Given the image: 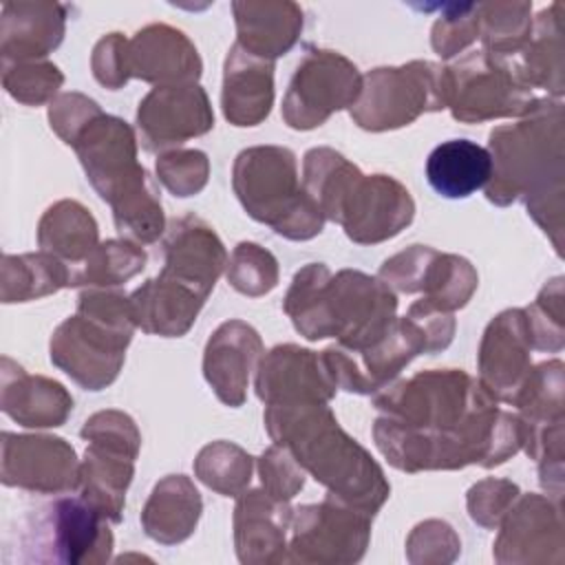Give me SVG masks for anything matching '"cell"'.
<instances>
[{
  "label": "cell",
  "instance_id": "1",
  "mask_svg": "<svg viewBox=\"0 0 565 565\" xmlns=\"http://www.w3.org/2000/svg\"><path fill=\"white\" fill-rule=\"evenodd\" d=\"M380 452L402 472L494 468L521 450L516 415L461 369L419 371L375 395Z\"/></svg>",
  "mask_w": 565,
  "mask_h": 565
},
{
  "label": "cell",
  "instance_id": "2",
  "mask_svg": "<svg viewBox=\"0 0 565 565\" xmlns=\"http://www.w3.org/2000/svg\"><path fill=\"white\" fill-rule=\"evenodd\" d=\"M265 428L285 446L329 497L371 516L391 494V483L371 452L338 424L329 404L298 402L265 408Z\"/></svg>",
  "mask_w": 565,
  "mask_h": 565
},
{
  "label": "cell",
  "instance_id": "3",
  "mask_svg": "<svg viewBox=\"0 0 565 565\" xmlns=\"http://www.w3.org/2000/svg\"><path fill=\"white\" fill-rule=\"evenodd\" d=\"M282 311L307 340L335 338L338 347L360 351L397 318V296L377 276L358 269L331 274L324 263L296 271Z\"/></svg>",
  "mask_w": 565,
  "mask_h": 565
},
{
  "label": "cell",
  "instance_id": "4",
  "mask_svg": "<svg viewBox=\"0 0 565 565\" xmlns=\"http://www.w3.org/2000/svg\"><path fill=\"white\" fill-rule=\"evenodd\" d=\"M302 188L322 216L342 225L358 245L397 236L415 218L411 192L388 174H362L333 148H311L302 161Z\"/></svg>",
  "mask_w": 565,
  "mask_h": 565
},
{
  "label": "cell",
  "instance_id": "5",
  "mask_svg": "<svg viewBox=\"0 0 565 565\" xmlns=\"http://www.w3.org/2000/svg\"><path fill=\"white\" fill-rule=\"evenodd\" d=\"M86 179L110 203L117 232L139 245L154 243L166 232L157 181L137 161L135 130L115 115H97L71 146Z\"/></svg>",
  "mask_w": 565,
  "mask_h": 565
},
{
  "label": "cell",
  "instance_id": "6",
  "mask_svg": "<svg viewBox=\"0 0 565 565\" xmlns=\"http://www.w3.org/2000/svg\"><path fill=\"white\" fill-rule=\"evenodd\" d=\"M563 104L545 97L516 124L490 132L492 177L486 199L499 207L565 188Z\"/></svg>",
  "mask_w": 565,
  "mask_h": 565
},
{
  "label": "cell",
  "instance_id": "7",
  "mask_svg": "<svg viewBox=\"0 0 565 565\" xmlns=\"http://www.w3.org/2000/svg\"><path fill=\"white\" fill-rule=\"evenodd\" d=\"M137 324L130 298L110 289H86L51 335V362L86 391L113 384L124 366Z\"/></svg>",
  "mask_w": 565,
  "mask_h": 565
},
{
  "label": "cell",
  "instance_id": "8",
  "mask_svg": "<svg viewBox=\"0 0 565 565\" xmlns=\"http://www.w3.org/2000/svg\"><path fill=\"white\" fill-rule=\"evenodd\" d=\"M232 188L245 212L289 241H309L324 216L298 179L296 154L285 146H254L236 154Z\"/></svg>",
  "mask_w": 565,
  "mask_h": 565
},
{
  "label": "cell",
  "instance_id": "9",
  "mask_svg": "<svg viewBox=\"0 0 565 565\" xmlns=\"http://www.w3.org/2000/svg\"><path fill=\"white\" fill-rule=\"evenodd\" d=\"M543 99L525 82L516 57L479 49L444 66V102L457 121L481 124L501 117H525Z\"/></svg>",
  "mask_w": 565,
  "mask_h": 565
},
{
  "label": "cell",
  "instance_id": "10",
  "mask_svg": "<svg viewBox=\"0 0 565 565\" xmlns=\"http://www.w3.org/2000/svg\"><path fill=\"white\" fill-rule=\"evenodd\" d=\"M444 66L413 60L402 66H380L362 75L351 119L371 132L395 130L413 124L422 113L444 110Z\"/></svg>",
  "mask_w": 565,
  "mask_h": 565
},
{
  "label": "cell",
  "instance_id": "11",
  "mask_svg": "<svg viewBox=\"0 0 565 565\" xmlns=\"http://www.w3.org/2000/svg\"><path fill=\"white\" fill-rule=\"evenodd\" d=\"M110 521L82 497H60L29 516L22 532L24 561L106 563L113 552Z\"/></svg>",
  "mask_w": 565,
  "mask_h": 565
},
{
  "label": "cell",
  "instance_id": "12",
  "mask_svg": "<svg viewBox=\"0 0 565 565\" xmlns=\"http://www.w3.org/2000/svg\"><path fill=\"white\" fill-rule=\"evenodd\" d=\"M362 90L358 66L338 51L307 49L282 97V119L294 130L322 126L333 113L351 108Z\"/></svg>",
  "mask_w": 565,
  "mask_h": 565
},
{
  "label": "cell",
  "instance_id": "13",
  "mask_svg": "<svg viewBox=\"0 0 565 565\" xmlns=\"http://www.w3.org/2000/svg\"><path fill=\"white\" fill-rule=\"evenodd\" d=\"M371 514L329 494L320 503L300 505L294 510L285 561L318 565L358 563L371 541Z\"/></svg>",
  "mask_w": 565,
  "mask_h": 565
},
{
  "label": "cell",
  "instance_id": "14",
  "mask_svg": "<svg viewBox=\"0 0 565 565\" xmlns=\"http://www.w3.org/2000/svg\"><path fill=\"white\" fill-rule=\"evenodd\" d=\"M419 353H428L426 335L408 316H404L395 318L377 340L360 351H349L335 344L320 355L335 388L371 395L386 388Z\"/></svg>",
  "mask_w": 565,
  "mask_h": 565
},
{
  "label": "cell",
  "instance_id": "15",
  "mask_svg": "<svg viewBox=\"0 0 565 565\" xmlns=\"http://www.w3.org/2000/svg\"><path fill=\"white\" fill-rule=\"evenodd\" d=\"M377 278L393 291L422 294L424 302L450 313L466 307L479 285L477 269L468 258L428 245H411L386 258Z\"/></svg>",
  "mask_w": 565,
  "mask_h": 565
},
{
  "label": "cell",
  "instance_id": "16",
  "mask_svg": "<svg viewBox=\"0 0 565 565\" xmlns=\"http://www.w3.org/2000/svg\"><path fill=\"white\" fill-rule=\"evenodd\" d=\"M0 446V479L4 486L40 494H64L79 488L82 461L62 437L4 430Z\"/></svg>",
  "mask_w": 565,
  "mask_h": 565
},
{
  "label": "cell",
  "instance_id": "17",
  "mask_svg": "<svg viewBox=\"0 0 565 565\" xmlns=\"http://www.w3.org/2000/svg\"><path fill=\"white\" fill-rule=\"evenodd\" d=\"M214 128L207 93L196 84L154 86L137 108V130L148 152L174 150Z\"/></svg>",
  "mask_w": 565,
  "mask_h": 565
},
{
  "label": "cell",
  "instance_id": "18",
  "mask_svg": "<svg viewBox=\"0 0 565 565\" xmlns=\"http://www.w3.org/2000/svg\"><path fill=\"white\" fill-rule=\"evenodd\" d=\"M497 530L492 554L499 563H561L565 558L561 501L519 494Z\"/></svg>",
  "mask_w": 565,
  "mask_h": 565
},
{
  "label": "cell",
  "instance_id": "19",
  "mask_svg": "<svg viewBox=\"0 0 565 565\" xmlns=\"http://www.w3.org/2000/svg\"><path fill=\"white\" fill-rule=\"evenodd\" d=\"M254 388L265 406L298 402L329 404L338 391L322 355L298 344H278L263 353L256 366Z\"/></svg>",
  "mask_w": 565,
  "mask_h": 565
},
{
  "label": "cell",
  "instance_id": "20",
  "mask_svg": "<svg viewBox=\"0 0 565 565\" xmlns=\"http://www.w3.org/2000/svg\"><path fill=\"white\" fill-rule=\"evenodd\" d=\"M225 267V245L203 218L185 214L166 227L161 276L194 289L207 300Z\"/></svg>",
  "mask_w": 565,
  "mask_h": 565
},
{
  "label": "cell",
  "instance_id": "21",
  "mask_svg": "<svg viewBox=\"0 0 565 565\" xmlns=\"http://www.w3.org/2000/svg\"><path fill=\"white\" fill-rule=\"evenodd\" d=\"M532 342L523 309L497 313L479 344V382L505 404H512L532 364Z\"/></svg>",
  "mask_w": 565,
  "mask_h": 565
},
{
  "label": "cell",
  "instance_id": "22",
  "mask_svg": "<svg viewBox=\"0 0 565 565\" xmlns=\"http://www.w3.org/2000/svg\"><path fill=\"white\" fill-rule=\"evenodd\" d=\"M263 353L258 331L245 320H227L210 335L203 351V375L225 406L245 404L249 377Z\"/></svg>",
  "mask_w": 565,
  "mask_h": 565
},
{
  "label": "cell",
  "instance_id": "23",
  "mask_svg": "<svg viewBox=\"0 0 565 565\" xmlns=\"http://www.w3.org/2000/svg\"><path fill=\"white\" fill-rule=\"evenodd\" d=\"M203 62L190 38L170 24H148L128 40V75L157 84H192Z\"/></svg>",
  "mask_w": 565,
  "mask_h": 565
},
{
  "label": "cell",
  "instance_id": "24",
  "mask_svg": "<svg viewBox=\"0 0 565 565\" xmlns=\"http://www.w3.org/2000/svg\"><path fill=\"white\" fill-rule=\"evenodd\" d=\"M294 510L265 490H243L234 508V545L241 563H282Z\"/></svg>",
  "mask_w": 565,
  "mask_h": 565
},
{
  "label": "cell",
  "instance_id": "25",
  "mask_svg": "<svg viewBox=\"0 0 565 565\" xmlns=\"http://www.w3.org/2000/svg\"><path fill=\"white\" fill-rule=\"evenodd\" d=\"M79 468V497L104 519L119 523L126 505V490L135 475L137 444L88 439Z\"/></svg>",
  "mask_w": 565,
  "mask_h": 565
},
{
  "label": "cell",
  "instance_id": "26",
  "mask_svg": "<svg viewBox=\"0 0 565 565\" xmlns=\"http://www.w3.org/2000/svg\"><path fill=\"white\" fill-rule=\"evenodd\" d=\"M0 408L24 428H55L68 419L73 397L60 382L44 375H29L4 355Z\"/></svg>",
  "mask_w": 565,
  "mask_h": 565
},
{
  "label": "cell",
  "instance_id": "27",
  "mask_svg": "<svg viewBox=\"0 0 565 565\" xmlns=\"http://www.w3.org/2000/svg\"><path fill=\"white\" fill-rule=\"evenodd\" d=\"M66 7L57 2H4L0 20L2 64L35 62L60 46Z\"/></svg>",
  "mask_w": 565,
  "mask_h": 565
},
{
  "label": "cell",
  "instance_id": "28",
  "mask_svg": "<svg viewBox=\"0 0 565 565\" xmlns=\"http://www.w3.org/2000/svg\"><path fill=\"white\" fill-rule=\"evenodd\" d=\"M274 104V62L232 44L223 66L221 108L232 126H258Z\"/></svg>",
  "mask_w": 565,
  "mask_h": 565
},
{
  "label": "cell",
  "instance_id": "29",
  "mask_svg": "<svg viewBox=\"0 0 565 565\" xmlns=\"http://www.w3.org/2000/svg\"><path fill=\"white\" fill-rule=\"evenodd\" d=\"M135 324L152 335L181 338L194 324L205 298L161 274L146 280L130 296Z\"/></svg>",
  "mask_w": 565,
  "mask_h": 565
},
{
  "label": "cell",
  "instance_id": "30",
  "mask_svg": "<svg viewBox=\"0 0 565 565\" xmlns=\"http://www.w3.org/2000/svg\"><path fill=\"white\" fill-rule=\"evenodd\" d=\"M236 22V44L247 53L276 60L285 55L302 31V9L296 2L258 0V2H232Z\"/></svg>",
  "mask_w": 565,
  "mask_h": 565
},
{
  "label": "cell",
  "instance_id": "31",
  "mask_svg": "<svg viewBox=\"0 0 565 565\" xmlns=\"http://www.w3.org/2000/svg\"><path fill=\"white\" fill-rule=\"evenodd\" d=\"M512 406L519 408L516 419L521 426V448L534 459L541 437L563 426V362L550 360L530 369L525 382L521 384Z\"/></svg>",
  "mask_w": 565,
  "mask_h": 565
},
{
  "label": "cell",
  "instance_id": "32",
  "mask_svg": "<svg viewBox=\"0 0 565 565\" xmlns=\"http://www.w3.org/2000/svg\"><path fill=\"white\" fill-rule=\"evenodd\" d=\"M201 512L203 501L192 479L168 475L152 488L141 510V527L152 541L177 545L194 532Z\"/></svg>",
  "mask_w": 565,
  "mask_h": 565
},
{
  "label": "cell",
  "instance_id": "33",
  "mask_svg": "<svg viewBox=\"0 0 565 565\" xmlns=\"http://www.w3.org/2000/svg\"><path fill=\"white\" fill-rule=\"evenodd\" d=\"M492 177L488 148L470 139H448L433 148L426 159V179L444 199H468L486 188Z\"/></svg>",
  "mask_w": 565,
  "mask_h": 565
},
{
  "label": "cell",
  "instance_id": "34",
  "mask_svg": "<svg viewBox=\"0 0 565 565\" xmlns=\"http://www.w3.org/2000/svg\"><path fill=\"white\" fill-rule=\"evenodd\" d=\"M563 4L552 2L532 20V31L516 62L525 82L534 90H545L550 99H561L563 82Z\"/></svg>",
  "mask_w": 565,
  "mask_h": 565
},
{
  "label": "cell",
  "instance_id": "35",
  "mask_svg": "<svg viewBox=\"0 0 565 565\" xmlns=\"http://www.w3.org/2000/svg\"><path fill=\"white\" fill-rule=\"evenodd\" d=\"M97 221L82 203L71 199L53 203L38 223L40 249L71 267H77L97 247Z\"/></svg>",
  "mask_w": 565,
  "mask_h": 565
},
{
  "label": "cell",
  "instance_id": "36",
  "mask_svg": "<svg viewBox=\"0 0 565 565\" xmlns=\"http://www.w3.org/2000/svg\"><path fill=\"white\" fill-rule=\"evenodd\" d=\"M73 282V267L49 252L2 256L0 298L2 302H26L51 296Z\"/></svg>",
  "mask_w": 565,
  "mask_h": 565
},
{
  "label": "cell",
  "instance_id": "37",
  "mask_svg": "<svg viewBox=\"0 0 565 565\" xmlns=\"http://www.w3.org/2000/svg\"><path fill=\"white\" fill-rule=\"evenodd\" d=\"M146 267V252L139 243L128 238H110L97 243V247L73 267L71 287L110 289L124 285Z\"/></svg>",
  "mask_w": 565,
  "mask_h": 565
},
{
  "label": "cell",
  "instance_id": "38",
  "mask_svg": "<svg viewBox=\"0 0 565 565\" xmlns=\"http://www.w3.org/2000/svg\"><path fill=\"white\" fill-rule=\"evenodd\" d=\"M477 13L483 51L516 57L532 31V2H479Z\"/></svg>",
  "mask_w": 565,
  "mask_h": 565
},
{
  "label": "cell",
  "instance_id": "39",
  "mask_svg": "<svg viewBox=\"0 0 565 565\" xmlns=\"http://www.w3.org/2000/svg\"><path fill=\"white\" fill-rule=\"evenodd\" d=\"M252 470V455L225 439L203 446L194 459L196 479L223 497H238L247 490Z\"/></svg>",
  "mask_w": 565,
  "mask_h": 565
},
{
  "label": "cell",
  "instance_id": "40",
  "mask_svg": "<svg viewBox=\"0 0 565 565\" xmlns=\"http://www.w3.org/2000/svg\"><path fill=\"white\" fill-rule=\"evenodd\" d=\"M227 282L243 296H265L278 285V260L258 243L243 241L227 258Z\"/></svg>",
  "mask_w": 565,
  "mask_h": 565
},
{
  "label": "cell",
  "instance_id": "41",
  "mask_svg": "<svg viewBox=\"0 0 565 565\" xmlns=\"http://www.w3.org/2000/svg\"><path fill=\"white\" fill-rule=\"evenodd\" d=\"M532 349L558 353L565 344V307H563V278H552L536 300L523 309Z\"/></svg>",
  "mask_w": 565,
  "mask_h": 565
},
{
  "label": "cell",
  "instance_id": "42",
  "mask_svg": "<svg viewBox=\"0 0 565 565\" xmlns=\"http://www.w3.org/2000/svg\"><path fill=\"white\" fill-rule=\"evenodd\" d=\"M64 84L62 71L53 62H15L2 64V86L20 104L40 106L53 102Z\"/></svg>",
  "mask_w": 565,
  "mask_h": 565
},
{
  "label": "cell",
  "instance_id": "43",
  "mask_svg": "<svg viewBox=\"0 0 565 565\" xmlns=\"http://www.w3.org/2000/svg\"><path fill=\"white\" fill-rule=\"evenodd\" d=\"M210 177V159L203 150L174 148L157 157V179L174 196L199 194Z\"/></svg>",
  "mask_w": 565,
  "mask_h": 565
},
{
  "label": "cell",
  "instance_id": "44",
  "mask_svg": "<svg viewBox=\"0 0 565 565\" xmlns=\"http://www.w3.org/2000/svg\"><path fill=\"white\" fill-rule=\"evenodd\" d=\"M479 2L477 4H444L441 15L430 31L433 49L450 60L479 40Z\"/></svg>",
  "mask_w": 565,
  "mask_h": 565
},
{
  "label": "cell",
  "instance_id": "45",
  "mask_svg": "<svg viewBox=\"0 0 565 565\" xmlns=\"http://www.w3.org/2000/svg\"><path fill=\"white\" fill-rule=\"evenodd\" d=\"M521 494L519 486L508 481V479H481L468 490L466 503H468V514L470 519L486 527V530H497L510 505L516 501Z\"/></svg>",
  "mask_w": 565,
  "mask_h": 565
},
{
  "label": "cell",
  "instance_id": "46",
  "mask_svg": "<svg viewBox=\"0 0 565 565\" xmlns=\"http://www.w3.org/2000/svg\"><path fill=\"white\" fill-rule=\"evenodd\" d=\"M459 550V536L439 519H428L415 525L406 539V556L411 563H450L457 558Z\"/></svg>",
  "mask_w": 565,
  "mask_h": 565
},
{
  "label": "cell",
  "instance_id": "47",
  "mask_svg": "<svg viewBox=\"0 0 565 565\" xmlns=\"http://www.w3.org/2000/svg\"><path fill=\"white\" fill-rule=\"evenodd\" d=\"M263 490L280 501L294 499L305 488V470L285 446H269L258 459Z\"/></svg>",
  "mask_w": 565,
  "mask_h": 565
},
{
  "label": "cell",
  "instance_id": "48",
  "mask_svg": "<svg viewBox=\"0 0 565 565\" xmlns=\"http://www.w3.org/2000/svg\"><path fill=\"white\" fill-rule=\"evenodd\" d=\"M104 110L99 104L82 93H62L49 106V121L55 135L66 143L73 146L79 132Z\"/></svg>",
  "mask_w": 565,
  "mask_h": 565
},
{
  "label": "cell",
  "instance_id": "49",
  "mask_svg": "<svg viewBox=\"0 0 565 565\" xmlns=\"http://www.w3.org/2000/svg\"><path fill=\"white\" fill-rule=\"evenodd\" d=\"M90 68L95 79L110 88L119 90L128 79V38L121 33H108L104 35L90 55Z\"/></svg>",
  "mask_w": 565,
  "mask_h": 565
},
{
  "label": "cell",
  "instance_id": "50",
  "mask_svg": "<svg viewBox=\"0 0 565 565\" xmlns=\"http://www.w3.org/2000/svg\"><path fill=\"white\" fill-rule=\"evenodd\" d=\"M419 329L422 333L426 335V342H428V353H437V351H444L450 342H452V335H455V316L450 311H441L428 302H424L422 298L415 300L411 307H408V313H406Z\"/></svg>",
  "mask_w": 565,
  "mask_h": 565
}]
</instances>
